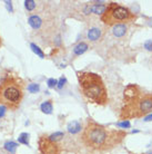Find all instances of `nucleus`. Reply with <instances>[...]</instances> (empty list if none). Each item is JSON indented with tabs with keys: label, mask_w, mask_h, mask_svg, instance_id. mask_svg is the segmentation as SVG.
I'll use <instances>...</instances> for the list:
<instances>
[{
	"label": "nucleus",
	"mask_w": 152,
	"mask_h": 154,
	"mask_svg": "<svg viewBox=\"0 0 152 154\" xmlns=\"http://www.w3.org/2000/svg\"><path fill=\"white\" fill-rule=\"evenodd\" d=\"M126 137V133L121 131H108L104 126L98 124L94 121L89 120L87 122L82 141L86 145L92 150H109L121 143Z\"/></svg>",
	"instance_id": "f257e3e1"
},
{
	"label": "nucleus",
	"mask_w": 152,
	"mask_h": 154,
	"mask_svg": "<svg viewBox=\"0 0 152 154\" xmlns=\"http://www.w3.org/2000/svg\"><path fill=\"white\" fill-rule=\"evenodd\" d=\"M77 76L81 92L89 101L98 105H106L108 94L101 77L91 72H77Z\"/></svg>",
	"instance_id": "f03ea898"
},
{
	"label": "nucleus",
	"mask_w": 152,
	"mask_h": 154,
	"mask_svg": "<svg viewBox=\"0 0 152 154\" xmlns=\"http://www.w3.org/2000/svg\"><path fill=\"white\" fill-rule=\"evenodd\" d=\"M25 84L20 77L15 75H7L0 84V105L17 110L23 98Z\"/></svg>",
	"instance_id": "7ed1b4c3"
},
{
	"label": "nucleus",
	"mask_w": 152,
	"mask_h": 154,
	"mask_svg": "<svg viewBox=\"0 0 152 154\" xmlns=\"http://www.w3.org/2000/svg\"><path fill=\"white\" fill-rule=\"evenodd\" d=\"M152 113V93L142 94L130 103H123L120 118L128 121L129 118H139Z\"/></svg>",
	"instance_id": "20e7f679"
},
{
	"label": "nucleus",
	"mask_w": 152,
	"mask_h": 154,
	"mask_svg": "<svg viewBox=\"0 0 152 154\" xmlns=\"http://www.w3.org/2000/svg\"><path fill=\"white\" fill-rule=\"evenodd\" d=\"M135 15L131 13L130 10L123 6L115 4V2H110L107 6L104 13L101 15V21H103L106 25L115 26L123 22H131L135 20Z\"/></svg>",
	"instance_id": "39448f33"
},
{
	"label": "nucleus",
	"mask_w": 152,
	"mask_h": 154,
	"mask_svg": "<svg viewBox=\"0 0 152 154\" xmlns=\"http://www.w3.org/2000/svg\"><path fill=\"white\" fill-rule=\"evenodd\" d=\"M39 150L41 154H60L61 152L59 144L51 141L49 136H41L39 138Z\"/></svg>",
	"instance_id": "423d86ee"
},
{
	"label": "nucleus",
	"mask_w": 152,
	"mask_h": 154,
	"mask_svg": "<svg viewBox=\"0 0 152 154\" xmlns=\"http://www.w3.org/2000/svg\"><path fill=\"white\" fill-rule=\"evenodd\" d=\"M141 94H142V92L139 86L135 84H130L126 87V90L123 92V103L132 102L135 98H138Z\"/></svg>",
	"instance_id": "0eeeda50"
},
{
	"label": "nucleus",
	"mask_w": 152,
	"mask_h": 154,
	"mask_svg": "<svg viewBox=\"0 0 152 154\" xmlns=\"http://www.w3.org/2000/svg\"><path fill=\"white\" fill-rule=\"evenodd\" d=\"M112 33L115 37H122L126 35L127 33V26L124 24H119V25H115L112 29Z\"/></svg>",
	"instance_id": "6e6552de"
},
{
	"label": "nucleus",
	"mask_w": 152,
	"mask_h": 154,
	"mask_svg": "<svg viewBox=\"0 0 152 154\" xmlns=\"http://www.w3.org/2000/svg\"><path fill=\"white\" fill-rule=\"evenodd\" d=\"M28 22H29V25L34 28V29H39L40 27H41V24H42V20H41V18L37 16V15H34V16H30L29 19H28Z\"/></svg>",
	"instance_id": "1a4fd4ad"
},
{
	"label": "nucleus",
	"mask_w": 152,
	"mask_h": 154,
	"mask_svg": "<svg viewBox=\"0 0 152 154\" xmlns=\"http://www.w3.org/2000/svg\"><path fill=\"white\" fill-rule=\"evenodd\" d=\"M68 132L72 133V134H76V133L80 132L81 131V124L77 121H72L68 124Z\"/></svg>",
	"instance_id": "9d476101"
},
{
	"label": "nucleus",
	"mask_w": 152,
	"mask_h": 154,
	"mask_svg": "<svg viewBox=\"0 0 152 154\" xmlns=\"http://www.w3.org/2000/svg\"><path fill=\"white\" fill-rule=\"evenodd\" d=\"M100 36H101V31L100 29H98V28H91V29L88 31V38L90 40H98V39L100 38Z\"/></svg>",
	"instance_id": "9b49d317"
},
{
	"label": "nucleus",
	"mask_w": 152,
	"mask_h": 154,
	"mask_svg": "<svg viewBox=\"0 0 152 154\" xmlns=\"http://www.w3.org/2000/svg\"><path fill=\"white\" fill-rule=\"evenodd\" d=\"M87 49H88V45H87V44L79 43L76 47L73 48V53H75L76 55H81V54H83Z\"/></svg>",
	"instance_id": "f8f14e48"
},
{
	"label": "nucleus",
	"mask_w": 152,
	"mask_h": 154,
	"mask_svg": "<svg viewBox=\"0 0 152 154\" xmlns=\"http://www.w3.org/2000/svg\"><path fill=\"white\" fill-rule=\"evenodd\" d=\"M40 108H41V111H42L45 114H51V113H52V103H51V101L43 102L42 104H41Z\"/></svg>",
	"instance_id": "ddd939ff"
},
{
	"label": "nucleus",
	"mask_w": 152,
	"mask_h": 154,
	"mask_svg": "<svg viewBox=\"0 0 152 154\" xmlns=\"http://www.w3.org/2000/svg\"><path fill=\"white\" fill-rule=\"evenodd\" d=\"M18 141L21 144H25V145H29V134L28 133H21L19 137H18Z\"/></svg>",
	"instance_id": "4468645a"
},
{
	"label": "nucleus",
	"mask_w": 152,
	"mask_h": 154,
	"mask_svg": "<svg viewBox=\"0 0 152 154\" xmlns=\"http://www.w3.org/2000/svg\"><path fill=\"white\" fill-rule=\"evenodd\" d=\"M17 144L15 143V142L10 141V142H6V144H4V149L7 151H9L10 153H15V151L17 149Z\"/></svg>",
	"instance_id": "2eb2a0df"
},
{
	"label": "nucleus",
	"mask_w": 152,
	"mask_h": 154,
	"mask_svg": "<svg viewBox=\"0 0 152 154\" xmlns=\"http://www.w3.org/2000/svg\"><path fill=\"white\" fill-rule=\"evenodd\" d=\"M106 6L104 4H94L91 7V11H93L94 13H104V10H106Z\"/></svg>",
	"instance_id": "dca6fc26"
},
{
	"label": "nucleus",
	"mask_w": 152,
	"mask_h": 154,
	"mask_svg": "<svg viewBox=\"0 0 152 154\" xmlns=\"http://www.w3.org/2000/svg\"><path fill=\"white\" fill-rule=\"evenodd\" d=\"M64 134L62 132H56V133H53V134L49 135V138L53 142H58L59 140L64 138Z\"/></svg>",
	"instance_id": "f3484780"
},
{
	"label": "nucleus",
	"mask_w": 152,
	"mask_h": 154,
	"mask_svg": "<svg viewBox=\"0 0 152 154\" xmlns=\"http://www.w3.org/2000/svg\"><path fill=\"white\" fill-rule=\"evenodd\" d=\"M30 47H31V49H32V50H34V53L39 56V57H41V58L45 57V54L42 53V50H41V49H40L36 44H31V45H30Z\"/></svg>",
	"instance_id": "a211bd4d"
},
{
	"label": "nucleus",
	"mask_w": 152,
	"mask_h": 154,
	"mask_svg": "<svg viewBox=\"0 0 152 154\" xmlns=\"http://www.w3.org/2000/svg\"><path fill=\"white\" fill-rule=\"evenodd\" d=\"M25 6H26V8L28 9L29 11H31V10H34V7H36V2H34V0H26Z\"/></svg>",
	"instance_id": "6ab92c4d"
},
{
	"label": "nucleus",
	"mask_w": 152,
	"mask_h": 154,
	"mask_svg": "<svg viewBox=\"0 0 152 154\" xmlns=\"http://www.w3.org/2000/svg\"><path fill=\"white\" fill-rule=\"evenodd\" d=\"M39 90H40L39 85L38 84H34V83H32V84H30L28 86V90H29L30 93H37V92H39Z\"/></svg>",
	"instance_id": "aec40b11"
},
{
	"label": "nucleus",
	"mask_w": 152,
	"mask_h": 154,
	"mask_svg": "<svg viewBox=\"0 0 152 154\" xmlns=\"http://www.w3.org/2000/svg\"><path fill=\"white\" fill-rule=\"evenodd\" d=\"M118 126H120V127L122 128H129L131 126V124L129 121H122V122H119Z\"/></svg>",
	"instance_id": "412c9836"
},
{
	"label": "nucleus",
	"mask_w": 152,
	"mask_h": 154,
	"mask_svg": "<svg viewBox=\"0 0 152 154\" xmlns=\"http://www.w3.org/2000/svg\"><path fill=\"white\" fill-rule=\"evenodd\" d=\"M47 83H48V86H49L50 88H52V87L57 86V84H58V81H57V79H55V78H49Z\"/></svg>",
	"instance_id": "4be33fe9"
},
{
	"label": "nucleus",
	"mask_w": 152,
	"mask_h": 154,
	"mask_svg": "<svg viewBox=\"0 0 152 154\" xmlns=\"http://www.w3.org/2000/svg\"><path fill=\"white\" fill-rule=\"evenodd\" d=\"M144 48L148 50H152V40H148L147 43L144 44Z\"/></svg>",
	"instance_id": "5701e85b"
},
{
	"label": "nucleus",
	"mask_w": 152,
	"mask_h": 154,
	"mask_svg": "<svg viewBox=\"0 0 152 154\" xmlns=\"http://www.w3.org/2000/svg\"><path fill=\"white\" fill-rule=\"evenodd\" d=\"M64 83H66V78H64V77H61L60 81H58V87H59V88H62V86L64 85Z\"/></svg>",
	"instance_id": "b1692460"
},
{
	"label": "nucleus",
	"mask_w": 152,
	"mask_h": 154,
	"mask_svg": "<svg viewBox=\"0 0 152 154\" xmlns=\"http://www.w3.org/2000/svg\"><path fill=\"white\" fill-rule=\"evenodd\" d=\"M4 110H6V107L4 106H0V117H2V116L4 115Z\"/></svg>",
	"instance_id": "393cba45"
},
{
	"label": "nucleus",
	"mask_w": 152,
	"mask_h": 154,
	"mask_svg": "<svg viewBox=\"0 0 152 154\" xmlns=\"http://www.w3.org/2000/svg\"><path fill=\"white\" fill-rule=\"evenodd\" d=\"M6 4H7V8H8L9 11H12V6H11V2H9V1H6Z\"/></svg>",
	"instance_id": "a878e982"
},
{
	"label": "nucleus",
	"mask_w": 152,
	"mask_h": 154,
	"mask_svg": "<svg viewBox=\"0 0 152 154\" xmlns=\"http://www.w3.org/2000/svg\"><path fill=\"white\" fill-rule=\"evenodd\" d=\"M144 121H145V122H150V121H152V114H149V115L145 116V117H144Z\"/></svg>",
	"instance_id": "bb28decb"
},
{
	"label": "nucleus",
	"mask_w": 152,
	"mask_h": 154,
	"mask_svg": "<svg viewBox=\"0 0 152 154\" xmlns=\"http://www.w3.org/2000/svg\"><path fill=\"white\" fill-rule=\"evenodd\" d=\"M148 154H152V151H150V152H148Z\"/></svg>",
	"instance_id": "cd10ccee"
}]
</instances>
